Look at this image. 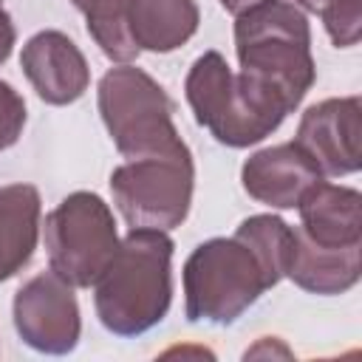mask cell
Segmentation results:
<instances>
[{
  "instance_id": "cell-5",
  "label": "cell",
  "mask_w": 362,
  "mask_h": 362,
  "mask_svg": "<svg viewBox=\"0 0 362 362\" xmlns=\"http://www.w3.org/2000/svg\"><path fill=\"white\" fill-rule=\"evenodd\" d=\"M96 105L116 150L127 161L187 147L175 130L167 90L130 62L110 68L99 79Z\"/></svg>"
},
{
  "instance_id": "cell-17",
  "label": "cell",
  "mask_w": 362,
  "mask_h": 362,
  "mask_svg": "<svg viewBox=\"0 0 362 362\" xmlns=\"http://www.w3.org/2000/svg\"><path fill=\"white\" fill-rule=\"evenodd\" d=\"M130 0H96L82 14L88 23V34L102 48V54L113 62H133L139 57V45L130 34Z\"/></svg>"
},
{
  "instance_id": "cell-9",
  "label": "cell",
  "mask_w": 362,
  "mask_h": 362,
  "mask_svg": "<svg viewBox=\"0 0 362 362\" xmlns=\"http://www.w3.org/2000/svg\"><path fill=\"white\" fill-rule=\"evenodd\" d=\"M294 141L320 167L322 175H351L359 170L362 102L359 96L322 99L311 105L297 127Z\"/></svg>"
},
{
  "instance_id": "cell-8",
  "label": "cell",
  "mask_w": 362,
  "mask_h": 362,
  "mask_svg": "<svg viewBox=\"0 0 362 362\" xmlns=\"http://www.w3.org/2000/svg\"><path fill=\"white\" fill-rule=\"evenodd\" d=\"M11 311L14 328L28 348L48 356H62L79 345L82 320L74 286H68L51 269L17 288Z\"/></svg>"
},
{
  "instance_id": "cell-2",
  "label": "cell",
  "mask_w": 362,
  "mask_h": 362,
  "mask_svg": "<svg viewBox=\"0 0 362 362\" xmlns=\"http://www.w3.org/2000/svg\"><path fill=\"white\" fill-rule=\"evenodd\" d=\"M184 93L195 122L226 147L263 141L280 127L286 113H291L274 88L252 74H235L218 51H204L192 62Z\"/></svg>"
},
{
  "instance_id": "cell-18",
  "label": "cell",
  "mask_w": 362,
  "mask_h": 362,
  "mask_svg": "<svg viewBox=\"0 0 362 362\" xmlns=\"http://www.w3.org/2000/svg\"><path fill=\"white\" fill-rule=\"evenodd\" d=\"M322 25L337 48H351L362 34V0H339L322 14Z\"/></svg>"
},
{
  "instance_id": "cell-20",
  "label": "cell",
  "mask_w": 362,
  "mask_h": 362,
  "mask_svg": "<svg viewBox=\"0 0 362 362\" xmlns=\"http://www.w3.org/2000/svg\"><path fill=\"white\" fill-rule=\"evenodd\" d=\"M14 40H17V31H14V23L0 0V65L11 57V48H14Z\"/></svg>"
},
{
  "instance_id": "cell-12",
  "label": "cell",
  "mask_w": 362,
  "mask_h": 362,
  "mask_svg": "<svg viewBox=\"0 0 362 362\" xmlns=\"http://www.w3.org/2000/svg\"><path fill=\"white\" fill-rule=\"evenodd\" d=\"M300 235L317 246H359L362 243V195L354 187L320 181L300 204Z\"/></svg>"
},
{
  "instance_id": "cell-7",
  "label": "cell",
  "mask_w": 362,
  "mask_h": 362,
  "mask_svg": "<svg viewBox=\"0 0 362 362\" xmlns=\"http://www.w3.org/2000/svg\"><path fill=\"white\" fill-rule=\"evenodd\" d=\"M48 266L74 288H90L119 249L110 206L96 192H71L45 215Z\"/></svg>"
},
{
  "instance_id": "cell-19",
  "label": "cell",
  "mask_w": 362,
  "mask_h": 362,
  "mask_svg": "<svg viewBox=\"0 0 362 362\" xmlns=\"http://www.w3.org/2000/svg\"><path fill=\"white\" fill-rule=\"evenodd\" d=\"M25 127V102L23 96L0 79V150L11 147Z\"/></svg>"
},
{
  "instance_id": "cell-14",
  "label": "cell",
  "mask_w": 362,
  "mask_h": 362,
  "mask_svg": "<svg viewBox=\"0 0 362 362\" xmlns=\"http://www.w3.org/2000/svg\"><path fill=\"white\" fill-rule=\"evenodd\" d=\"M42 204L31 184L0 187V283L28 266L40 240Z\"/></svg>"
},
{
  "instance_id": "cell-22",
  "label": "cell",
  "mask_w": 362,
  "mask_h": 362,
  "mask_svg": "<svg viewBox=\"0 0 362 362\" xmlns=\"http://www.w3.org/2000/svg\"><path fill=\"white\" fill-rule=\"evenodd\" d=\"M334 3H339V0H294V6H297V8L311 11V14H322V11H325V8H331Z\"/></svg>"
},
{
  "instance_id": "cell-6",
  "label": "cell",
  "mask_w": 362,
  "mask_h": 362,
  "mask_svg": "<svg viewBox=\"0 0 362 362\" xmlns=\"http://www.w3.org/2000/svg\"><path fill=\"white\" fill-rule=\"evenodd\" d=\"M195 187V164L189 147L133 158L110 173V192L119 215L130 229L181 226L189 215Z\"/></svg>"
},
{
  "instance_id": "cell-4",
  "label": "cell",
  "mask_w": 362,
  "mask_h": 362,
  "mask_svg": "<svg viewBox=\"0 0 362 362\" xmlns=\"http://www.w3.org/2000/svg\"><path fill=\"white\" fill-rule=\"evenodd\" d=\"M184 311L189 322L232 325L272 288L255 252L232 238H209L184 263Z\"/></svg>"
},
{
  "instance_id": "cell-16",
  "label": "cell",
  "mask_w": 362,
  "mask_h": 362,
  "mask_svg": "<svg viewBox=\"0 0 362 362\" xmlns=\"http://www.w3.org/2000/svg\"><path fill=\"white\" fill-rule=\"evenodd\" d=\"M235 238L243 240L255 252V257L260 260L272 286H277L286 277L291 249H294V229L283 218H277V215H249L235 229Z\"/></svg>"
},
{
  "instance_id": "cell-15",
  "label": "cell",
  "mask_w": 362,
  "mask_h": 362,
  "mask_svg": "<svg viewBox=\"0 0 362 362\" xmlns=\"http://www.w3.org/2000/svg\"><path fill=\"white\" fill-rule=\"evenodd\" d=\"M130 34L139 51L170 54L181 48L201 23L195 0H130Z\"/></svg>"
},
{
  "instance_id": "cell-21",
  "label": "cell",
  "mask_w": 362,
  "mask_h": 362,
  "mask_svg": "<svg viewBox=\"0 0 362 362\" xmlns=\"http://www.w3.org/2000/svg\"><path fill=\"white\" fill-rule=\"evenodd\" d=\"M229 14H243V11H249V8H255V6H260V3H266V0H218Z\"/></svg>"
},
{
  "instance_id": "cell-11",
  "label": "cell",
  "mask_w": 362,
  "mask_h": 362,
  "mask_svg": "<svg viewBox=\"0 0 362 362\" xmlns=\"http://www.w3.org/2000/svg\"><path fill=\"white\" fill-rule=\"evenodd\" d=\"M20 65L37 96L48 105H71L90 85V68L76 42L62 31H37L20 54Z\"/></svg>"
},
{
  "instance_id": "cell-3",
  "label": "cell",
  "mask_w": 362,
  "mask_h": 362,
  "mask_svg": "<svg viewBox=\"0 0 362 362\" xmlns=\"http://www.w3.org/2000/svg\"><path fill=\"white\" fill-rule=\"evenodd\" d=\"M235 51L243 74L274 88L288 110H297L317 79L311 25L288 0H266L235 17Z\"/></svg>"
},
{
  "instance_id": "cell-23",
  "label": "cell",
  "mask_w": 362,
  "mask_h": 362,
  "mask_svg": "<svg viewBox=\"0 0 362 362\" xmlns=\"http://www.w3.org/2000/svg\"><path fill=\"white\" fill-rule=\"evenodd\" d=\"M71 3H74V6L79 8V11H85V8H88L90 3H96V0H71Z\"/></svg>"
},
{
  "instance_id": "cell-10",
  "label": "cell",
  "mask_w": 362,
  "mask_h": 362,
  "mask_svg": "<svg viewBox=\"0 0 362 362\" xmlns=\"http://www.w3.org/2000/svg\"><path fill=\"white\" fill-rule=\"evenodd\" d=\"M320 167L297 141L274 144L252 153L240 167V181L249 198L272 209H297V204L322 181Z\"/></svg>"
},
{
  "instance_id": "cell-1",
  "label": "cell",
  "mask_w": 362,
  "mask_h": 362,
  "mask_svg": "<svg viewBox=\"0 0 362 362\" xmlns=\"http://www.w3.org/2000/svg\"><path fill=\"white\" fill-rule=\"evenodd\" d=\"M173 240L161 229H130L93 283L99 322L122 339L156 328L173 303Z\"/></svg>"
},
{
  "instance_id": "cell-13",
  "label": "cell",
  "mask_w": 362,
  "mask_h": 362,
  "mask_svg": "<svg viewBox=\"0 0 362 362\" xmlns=\"http://www.w3.org/2000/svg\"><path fill=\"white\" fill-rule=\"evenodd\" d=\"M359 252H362V243L342 246V249L317 246L294 229V249H291L286 277H291L294 286L311 294H322V297L345 294L359 283V274H362Z\"/></svg>"
}]
</instances>
